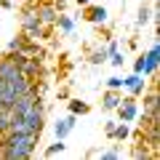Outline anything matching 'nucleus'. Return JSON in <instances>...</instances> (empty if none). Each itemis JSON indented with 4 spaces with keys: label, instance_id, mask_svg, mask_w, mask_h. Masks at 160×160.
Here are the masks:
<instances>
[{
    "label": "nucleus",
    "instance_id": "423d86ee",
    "mask_svg": "<svg viewBox=\"0 0 160 160\" xmlns=\"http://www.w3.org/2000/svg\"><path fill=\"white\" fill-rule=\"evenodd\" d=\"M80 19H86L88 24H96V27H102V24L109 22V11L104 6H96V3H88V6L80 8Z\"/></svg>",
    "mask_w": 160,
    "mask_h": 160
},
{
    "label": "nucleus",
    "instance_id": "a878e982",
    "mask_svg": "<svg viewBox=\"0 0 160 160\" xmlns=\"http://www.w3.org/2000/svg\"><path fill=\"white\" fill-rule=\"evenodd\" d=\"M51 3H53V6H56V11L62 13L64 8H67V3H69V0H51Z\"/></svg>",
    "mask_w": 160,
    "mask_h": 160
},
{
    "label": "nucleus",
    "instance_id": "9b49d317",
    "mask_svg": "<svg viewBox=\"0 0 160 160\" xmlns=\"http://www.w3.org/2000/svg\"><path fill=\"white\" fill-rule=\"evenodd\" d=\"M120 99H123V93L120 91H112V88H107V91L102 93V107L107 109V112H115L120 104Z\"/></svg>",
    "mask_w": 160,
    "mask_h": 160
},
{
    "label": "nucleus",
    "instance_id": "0eeeda50",
    "mask_svg": "<svg viewBox=\"0 0 160 160\" xmlns=\"http://www.w3.org/2000/svg\"><path fill=\"white\" fill-rule=\"evenodd\" d=\"M118 118L123 120V123H133V120L139 118V99L136 96H126V99H120L118 104Z\"/></svg>",
    "mask_w": 160,
    "mask_h": 160
},
{
    "label": "nucleus",
    "instance_id": "f8f14e48",
    "mask_svg": "<svg viewBox=\"0 0 160 160\" xmlns=\"http://www.w3.org/2000/svg\"><path fill=\"white\" fill-rule=\"evenodd\" d=\"M131 158H133V160H158V152H152V149H149L147 144H144V139H142V142H136V144H133Z\"/></svg>",
    "mask_w": 160,
    "mask_h": 160
},
{
    "label": "nucleus",
    "instance_id": "cd10ccee",
    "mask_svg": "<svg viewBox=\"0 0 160 160\" xmlns=\"http://www.w3.org/2000/svg\"><path fill=\"white\" fill-rule=\"evenodd\" d=\"M128 48H131V51H136V48H139V40L131 38V40H128Z\"/></svg>",
    "mask_w": 160,
    "mask_h": 160
},
{
    "label": "nucleus",
    "instance_id": "b1692460",
    "mask_svg": "<svg viewBox=\"0 0 160 160\" xmlns=\"http://www.w3.org/2000/svg\"><path fill=\"white\" fill-rule=\"evenodd\" d=\"M133 72H139V75L144 72V53H139V56H136V62H133Z\"/></svg>",
    "mask_w": 160,
    "mask_h": 160
},
{
    "label": "nucleus",
    "instance_id": "bb28decb",
    "mask_svg": "<svg viewBox=\"0 0 160 160\" xmlns=\"http://www.w3.org/2000/svg\"><path fill=\"white\" fill-rule=\"evenodd\" d=\"M0 8H3V11H11V8H13V0H0Z\"/></svg>",
    "mask_w": 160,
    "mask_h": 160
},
{
    "label": "nucleus",
    "instance_id": "dca6fc26",
    "mask_svg": "<svg viewBox=\"0 0 160 160\" xmlns=\"http://www.w3.org/2000/svg\"><path fill=\"white\" fill-rule=\"evenodd\" d=\"M107 59H109V53H107V48H104V46L93 48V51L88 53V64H93V67H99V64H104Z\"/></svg>",
    "mask_w": 160,
    "mask_h": 160
},
{
    "label": "nucleus",
    "instance_id": "1a4fd4ad",
    "mask_svg": "<svg viewBox=\"0 0 160 160\" xmlns=\"http://www.w3.org/2000/svg\"><path fill=\"white\" fill-rule=\"evenodd\" d=\"M75 126H78V115L67 112L64 118H59L56 123H53V136H56V139H67L69 133L75 131Z\"/></svg>",
    "mask_w": 160,
    "mask_h": 160
},
{
    "label": "nucleus",
    "instance_id": "f257e3e1",
    "mask_svg": "<svg viewBox=\"0 0 160 160\" xmlns=\"http://www.w3.org/2000/svg\"><path fill=\"white\" fill-rule=\"evenodd\" d=\"M38 139L40 133H19V131H8L0 139V158L6 160H29L38 149Z\"/></svg>",
    "mask_w": 160,
    "mask_h": 160
},
{
    "label": "nucleus",
    "instance_id": "c85d7f7f",
    "mask_svg": "<svg viewBox=\"0 0 160 160\" xmlns=\"http://www.w3.org/2000/svg\"><path fill=\"white\" fill-rule=\"evenodd\" d=\"M75 3H78V6L83 8V6H88V3H93V0H75Z\"/></svg>",
    "mask_w": 160,
    "mask_h": 160
},
{
    "label": "nucleus",
    "instance_id": "f3484780",
    "mask_svg": "<svg viewBox=\"0 0 160 160\" xmlns=\"http://www.w3.org/2000/svg\"><path fill=\"white\" fill-rule=\"evenodd\" d=\"M149 19H152V8L142 3V6H139V11H136V27L142 29L144 24H149Z\"/></svg>",
    "mask_w": 160,
    "mask_h": 160
},
{
    "label": "nucleus",
    "instance_id": "5701e85b",
    "mask_svg": "<svg viewBox=\"0 0 160 160\" xmlns=\"http://www.w3.org/2000/svg\"><path fill=\"white\" fill-rule=\"evenodd\" d=\"M115 126H118V120H104V136H107V139H112Z\"/></svg>",
    "mask_w": 160,
    "mask_h": 160
},
{
    "label": "nucleus",
    "instance_id": "39448f33",
    "mask_svg": "<svg viewBox=\"0 0 160 160\" xmlns=\"http://www.w3.org/2000/svg\"><path fill=\"white\" fill-rule=\"evenodd\" d=\"M158 38L160 35H155L152 40H149V48L144 51V78H155L158 75V67H160V51H158Z\"/></svg>",
    "mask_w": 160,
    "mask_h": 160
},
{
    "label": "nucleus",
    "instance_id": "6e6552de",
    "mask_svg": "<svg viewBox=\"0 0 160 160\" xmlns=\"http://www.w3.org/2000/svg\"><path fill=\"white\" fill-rule=\"evenodd\" d=\"M35 16H38V22L43 24V27H53V22H56V16H59V11H56V6L53 3H35Z\"/></svg>",
    "mask_w": 160,
    "mask_h": 160
},
{
    "label": "nucleus",
    "instance_id": "2eb2a0df",
    "mask_svg": "<svg viewBox=\"0 0 160 160\" xmlns=\"http://www.w3.org/2000/svg\"><path fill=\"white\" fill-rule=\"evenodd\" d=\"M126 139H131V126L123 123V120H118V126H115V131H112V142L123 144Z\"/></svg>",
    "mask_w": 160,
    "mask_h": 160
},
{
    "label": "nucleus",
    "instance_id": "7ed1b4c3",
    "mask_svg": "<svg viewBox=\"0 0 160 160\" xmlns=\"http://www.w3.org/2000/svg\"><path fill=\"white\" fill-rule=\"evenodd\" d=\"M22 123L27 133H43V128H46V102H43V96L22 115Z\"/></svg>",
    "mask_w": 160,
    "mask_h": 160
},
{
    "label": "nucleus",
    "instance_id": "a211bd4d",
    "mask_svg": "<svg viewBox=\"0 0 160 160\" xmlns=\"http://www.w3.org/2000/svg\"><path fill=\"white\" fill-rule=\"evenodd\" d=\"M27 43H29V38H27V35H16V38H11V40H8V51H24V48H27Z\"/></svg>",
    "mask_w": 160,
    "mask_h": 160
},
{
    "label": "nucleus",
    "instance_id": "f03ea898",
    "mask_svg": "<svg viewBox=\"0 0 160 160\" xmlns=\"http://www.w3.org/2000/svg\"><path fill=\"white\" fill-rule=\"evenodd\" d=\"M6 56L11 59V62L22 69V75L27 80H32V83L46 75V69H43V59H38V56H29V53H24V51H8Z\"/></svg>",
    "mask_w": 160,
    "mask_h": 160
},
{
    "label": "nucleus",
    "instance_id": "412c9836",
    "mask_svg": "<svg viewBox=\"0 0 160 160\" xmlns=\"http://www.w3.org/2000/svg\"><path fill=\"white\" fill-rule=\"evenodd\" d=\"M107 62L109 64H112V67H123V64H126V53H123V51H120V48H118V51H115V53H109V59H107Z\"/></svg>",
    "mask_w": 160,
    "mask_h": 160
},
{
    "label": "nucleus",
    "instance_id": "aec40b11",
    "mask_svg": "<svg viewBox=\"0 0 160 160\" xmlns=\"http://www.w3.org/2000/svg\"><path fill=\"white\" fill-rule=\"evenodd\" d=\"M67 152V144H64V139H56V142L51 144V147H46V158H56V155H64Z\"/></svg>",
    "mask_w": 160,
    "mask_h": 160
},
{
    "label": "nucleus",
    "instance_id": "20e7f679",
    "mask_svg": "<svg viewBox=\"0 0 160 160\" xmlns=\"http://www.w3.org/2000/svg\"><path fill=\"white\" fill-rule=\"evenodd\" d=\"M19 24H22V32L27 35L29 40H38V43H40V40H46V38H48V29H51V27H43V24L38 22V16H35V8H32V6L22 11Z\"/></svg>",
    "mask_w": 160,
    "mask_h": 160
},
{
    "label": "nucleus",
    "instance_id": "9d476101",
    "mask_svg": "<svg viewBox=\"0 0 160 160\" xmlns=\"http://www.w3.org/2000/svg\"><path fill=\"white\" fill-rule=\"evenodd\" d=\"M123 88H128V93L139 99L144 91H147V78H144V75H139V72H131V75H126V78H123Z\"/></svg>",
    "mask_w": 160,
    "mask_h": 160
},
{
    "label": "nucleus",
    "instance_id": "6ab92c4d",
    "mask_svg": "<svg viewBox=\"0 0 160 160\" xmlns=\"http://www.w3.org/2000/svg\"><path fill=\"white\" fill-rule=\"evenodd\" d=\"M99 158H102V160H120V158H123V149H120V144L107 147V149H99Z\"/></svg>",
    "mask_w": 160,
    "mask_h": 160
},
{
    "label": "nucleus",
    "instance_id": "393cba45",
    "mask_svg": "<svg viewBox=\"0 0 160 160\" xmlns=\"http://www.w3.org/2000/svg\"><path fill=\"white\" fill-rule=\"evenodd\" d=\"M56 99L67 102V99H69V88H59V91H56Z\"/></svg>",
    "mask_w": 160,
    "mask_h": 160
},
{
    "label": "nucleus",
    "instance_id": "4be33fe9",
    "mask_svg": "<svg viewBox=\"0 0 160 160\" xmlns=\"http://www.w3.org/2000/svg\"><path fill=\"white\" fill-rule=\"evenodd\" d=\"M107 88H112V91H120L123 88V78L120 75H112V78H107V83H104Z\"/></svg>",
    "mask_w": 160,
    "mask_h": 160
},
{
    "label": "nucleus",
    "instance_id": "ddd939ff",
    "mask_svg": "<svg viewBox=\"0 0 160 160\" xmlns=\"http://www.w3.org/2000/svg\"><path fill=\"white\" fill-rule=\"evenodd\" d=\"M53 27H56L62 35H72V32H75V16H69V13L62 11V13L56 16V22H53Z\"/></svg>",
    "mask_w": 160,
    "mask_h": 160
},
{
    "label": "nucleus",
    "instance_id": "4468645a",
    "mask_svg": "<svg viewBox=\"0 0 160 160\" xmlns=\"http://www.w3.org/2000/svg\"><path fill=\"white\" fill-rule=\"evenodd\" d=\"M67 109L80 118V115H88V112H91V104L83 102V99H72V96H69V99H67Z\"/></svg>",
    "mask_w": 160,
    "mask_h": 160
}]
</instances>
